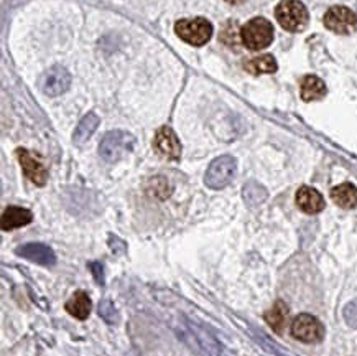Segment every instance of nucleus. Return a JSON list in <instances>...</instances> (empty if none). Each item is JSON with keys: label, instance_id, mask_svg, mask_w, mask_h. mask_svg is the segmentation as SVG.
Segmentation results:
<instances>
[{"label": "nucleus", "instance_id": "f257e3e1", "mask_svg": "<svg viewBox=\"0 0 357 356\" xmlns=\"http://www.w3.org/2000/svg\"><path fill=\"white\" fill-rule=\"evenodd\" d=\"M135 145V137L126 131H111L100 140L99 154L104 161L114 163L121 161L123 155L132 152Z\"/></svg>", "mask_w": 357, "mask_h": 356}, {"label": "nucleus", "instance_id": "f03ea898", "mask_svg": "<svg viewBox=\"0 0 357 356\" xmlns=\"http://www.w3.org/2000/svg\"><path fill=\"white\" fill-rule=\"evenodd\" d=\"M275 17L288 31H301L308 25V10L300 0H282L275 8Z\"/></svg>", "mask_w": 357, "mask_h": 356}, {"label": "nucleus", "instance_id": "7ed1b4c3", "mask_svg": "<svg viewBox=\"0 0 357 356\" xmlns=\"http://www.w3.org/2000/svg\"><path fill=\"white\" fill-rule=\"evenodd\" d=\"M175 31L183 42L201 47V45L208 43L209 38L213 36V25L206 18L201 17L185 18V20L176 22Z\"/></svg>", "mask_w": 357, "mask_h": 356}, {"label": "nucleus", "instance_id": "20e7f679", "mask_svg": "<svg viewBox=\"0 0 357 356\" xmlns=\"http://www.w3.org/2000/svg\"><path fill=\"white\" fill-rule=\"evenodd\" d=\"M241 38L249 50L267 48L273 40V27L262 17L252 18L249 24L242 27Z\"/></svg>", "mask_w": 357, "mask_h": 356}, {"label": "nucleus", "instance_id": "39448f33", "mask_svg": "<svg viewBox=\"0 0 357 356\" xmlns=\"http://www.w3.org/2000/svg\"><path fill=\"white\" fill-rule=\"evenodd\" d=\"M236 158L231 157V155H221L209 165L204 177V184L213 190H221L231 184L232 178L236 177Z\"/></svg>", "mask_w": 357, "mask_h": 356}, {"label": "nucleus", "instance_id": "423d86ee", "mask_svg": "<svg viewBox=\"0 0 357 356\" xmlns=\"http://www.w3.org/2000/svg\"><path fill=\"white\" fill-rule=\"evenodd\" d=\"M291 335L303 343H318L324 336V327L313 315L301 313L291 323Z\"/></svg>", "mask_w": 357, "mask_h": 356}, {"label": "nucleus", "instance_id": "0eeeda50", "mask_svg": "<svg viewBox=\"0 0 357 356\" xmlns=\"http://www.w3.org/2000/svg\"><path fill=\"white\" fill-rule=\"evenodd\" d=\"M324 25L334 34L349 35L357 30V15L347 7H331L324 15Z\"/></svg>", "mask_w": 357, "mask_h": 356}, {"label": "nucleus", "instance_id": "6e6552de", "mask_svg": "<svg viewBox=\"0 0 357 356\" xmlns=\"http://www.w3.org/2000/svg\"><path fill=\"white\" fill-rule=\"evenodd\" d=\"M71 86V75L65 66H52L40 77V88L48 96H59L66 93Z\"/></svg>", "mask_w": 357, "mask_h": 356}, {"label": "nucleus", "instance_id": "1a4fd4ad", "mask_svg": "<svg viewBox=\"0 0 357 356\" xmlns=\"http://www.w3.org/2000/svg\"><path fill=\"white\" fill-rule=\"evenodd\" d=\"M17 157H18V162H20L22 168H24V173L29 180H31L35 185H38V186H43L45 184H47L48 170L45 168L41 161H38V157H35V155L29 152L26 149H18Z\"/></svg>", "mask_w": 357, "mask_h": 356}, {"label": "nucleus", "instance_id": "9d476101", "mask_svg": "<svg viewBox=\"0 0 357 356\" xmlns=\"http://www.w3.org/2000/svg\"><path fill=\"white\" fill-rule=\"evenodd\" d=\"M153 147L160 155L170 158V161H178L181 157V144L178 137L170 127H160L155 134Z\"/></svg>", "mask_w": 357, "mask_h": 356}, {"label": "nucleus", "instance_id": "9b49d317", "mask_svg": "<svg viewBox=\"0 0 357 356\" xmlns=\"http://www.w3.org/2000/svg\"><path fill=\"white\" fill-rule=\"evenodd\" d=\"M15 253L22 258L29 259V261L40 264V266H54L56 262V255H54L53 249L48 248L47 244L41 243H29L17 248Z\"/></svg>", "mask_w": 357, "mask_h": 356}, {"label": "nucleus", "instance_id": "f8f14e48", "mask_svg": "<svg viewBox=\"0 0 357 356\" xmlns=\"http://www.w3.org/2000/svg\"><path fill=\"white\" fill-rule=\"evenodd\" d=\"M296 205H298L301 212L317 214L324 209V198L318 190L311 188V186H301L296 191Z\"/></svg>", "mask_w": 357, "mask_h": 356}, {"label": "nucleus", "instance_id": "ddd939ff", "mask_svg": "<svg viewBox=\"0 0 357 356\" xmlns=\"http://www.w3.org/2000/svg\"><path fill=\"white\" fill-rule=\"evenodd\" d=\"M31 220H33V214H31L30 209L20 207H8L2 213V230H17V228L29 225Z\"/></svg>", "mask_w": 357, "mask_h": 356}, {"label": "nucleus", "instance_id": "4468645a", "mask_svg": "<svg viewBox=\"0 0 357 356\" xmlns=\"http://www.w3.org/2000/svg\"><path fill=\"white\" fill-rule=\"evenodd\" d=\"M66 312L77 318V320H86L91 313V299L84 290L75 292V295L71 297L66 302Z\"/></svg>", "mask_w": 357, "mask_h": 356}, {"label": "nucleus", "instance_id": "2eb2a0df", "mask_svg": "<svg viewBox=\"0 0 357 356\" xmlns=\"http://www.w3.org/2000/svg\"><path fill=\"white\" fill-rule=\"evenodd\" d=\"M326 96V84L318 76H305L301 81V99L306 103L318 101Z\"/></svg>", "mask_w": 357, "mask_h": 356}, {"label": "nucleus", "instance_id": "dca6fc26", "mask_svg": "<svg viewBox=\"0 0 357 356\" xmlns=\"http://www.w3.org/2000/svg\"><path fill=\"white\" fill-rule=\"evenodd\" d=\"M331 198L337 207L352 209L357 207V188L352 184H342L331 190Z\"/></svg>", "mask_w": 357, "mask_h": 356}, {"label": "nucleus", "instance_id": "f3484780", "mask_svg": "<svg viewBox=\"0 0 357 356\" xmlns=\"http://www.w3.org/2000/svg\"><path fill=\"white\" fill-rule=\"evenodd\" d=\"M265 322L275 333H283L288 322V307L282 300H278L272 309L265 312Z\"/></svg>", "mask_w": 357, "mask_h": 356}, {"label": "nucleus", "instance_id": "a211bd4d", "mask_svg": "<svg viewBox=\"0 0 357 356\" xmlns=\"http://www.w3.org/2000/svg\"><path fill=\"white\" fill-rule=\"evenodd\" d=\"M99 122H100V119L96 112H89L88 116L82 117L81 122L77 124L76 131H75V142L84 144L86 140H88L89 137L94 134L96 129H98Z\"/></svg>", "mask_w": 357, "mask_h": 356}, {"label": "nucleus", "instance_id": "6ab92c4d", "mask_svg": "<svg viewBox=\"0 0 357 356\" xmlns=\"http://www.w3.org/2000/svg\"><path fill=\"white\" fill-rule=\"evenodd\" d=\"M244 68L247 73L257 76V75H264V73H275L278 66H277L275 58H273L272 54H262V57L247 61Z\"/></svg>", "mask_w": 357, "mask_h": 356}, {"label": "nucleus", "instance_id": "aec40b11", "mask_svg": "<svg viewBox=\"0 0 357 356\" xmlns=\"http://www.w3.org/2000/svg\"><path fill=\"white\" fill-rule=\"evenodd\" d=\"M242 195H244L245 203L252 208L259 207V205H262L265 200H267V190H265L260 184H257V181H249V184L244 186Z\"/></svg>", "mask_w": 357, "mask_h": 356}, {"label": "nucleus", "instance_id": "412c9836", "mask_svg": "<svg viewBox=\"0 0 357 356\" xmlns=\"http://www.w3.org/2000/svg\"><path fill=\"white\" fill-rule=\"evenodd\" d=\"M98 312L100 315V318H104V320L111 323V325L119 322V312L116 310V307H114V304L109 302V300H102V302L99 304Z\"/></svg>", "mask_w": 357, "mask_h": 356}, {"label": "nucleus", "instance_id": "4be33fe9", "mask_svg": "<svg viewBox=\"0 0 357 356\" xmlns=\"http://www.w3.org/2000/svg\"><path fill=\"white\" fill-rule=\"evenodd\" d=\"M342 317H344L346 323L351 328H357V299L351 300V302L346 305L344 310H342Z\"/></svg>", "mask_w": 357, "mask_h": 356}, {"label": "nucleus", "instance_id": "5701e85b", "mask_svg": "<svg viewBox=\"0 0 357 356\" xmlns=\"http://www.w3.org/2000/svg\"><path fill=\"white\" fill-rule=\"evenodd\" d=\"M89 269L93 271L94 277H96V282H98L99 285L104 284V274H102V266H100L99 262H93L89 264Z\"/></svg>", "mask_w": 357, "mask_h": 356}, {"label": "nucleus", "instance_id": "b1692460", "mask_svg": "<svg viewBox=\"0 0 357 356\" xmlns=\"http://www.w3.org/2000/svg\"><path fill=\"white\" fill-rule=\"evenodd\" d=\"M226 2H229V3H242L244 0H226Z\"/></svg>", "mask_w": 357, "mask_h": 356}]
</instances>
